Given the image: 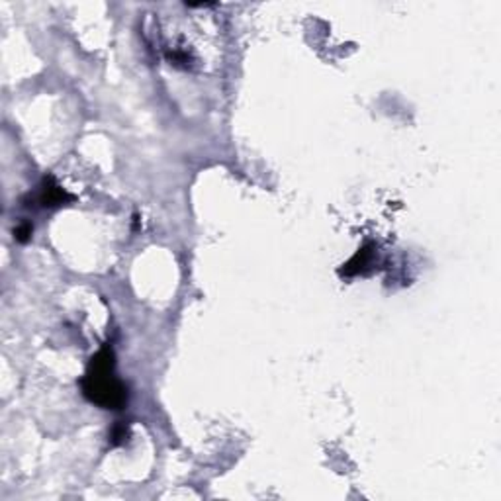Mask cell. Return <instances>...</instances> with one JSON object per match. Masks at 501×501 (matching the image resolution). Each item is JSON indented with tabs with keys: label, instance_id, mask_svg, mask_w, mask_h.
<instances>
[{
	"label": "cell",
	"instance_id": "1",
	"mask_svg": "<svg viewBox=\"0 0 501 501\" xmlns=\"http://www.w3.org/2000/svg\"><path fill=\"white\" fill-rule=\"evenodd\" d=\"M116 355L112 347H102L90 359L85 378L81 380V388L88 402L102 409H122L128 404V386L114 376Z\"/></svg>",
	"mask_w": 501,
	"mask_h": 501
},
{
	"label": "cell",
	"instance_id": "2",
	"mask_svg": "<svg viewBox=\"0 0 501 501\" xmlns=\"http://www.w3.org/2000/svg\"><path fill=\"white\" fill-rule=\"evenodd\" d=\"M29 200L36 202V206L39 208H59V206H65L67 202H71L73 196L49 174L41 180L38 192L34 196L29 194Z\"/></svg>",
	"mask_w": 501,
	"mask_h": 501
},
{
	"label": "cell",
	"instance_id": "3",
	"mask_svg": "<svg viewBox=\"0 0 501 501\" xmlns=\"http://www.w3.org/2000/svg\"><path fill=\"white\" fill-rule=\"evenodd\" d=\"M372 255H374V247L366 243L364 247H360L359 251L355 253V256L350 259L347 265H343V268L339 270L341 276H357L360 275L366 266L370 265L372 261Z\"/></svg>",
	"mask_w": 501,
	"mask_h": 501
},
{
	"label": "cell",
	"instance_id": "4",
	"mask_svg": "<svg viewBox=\"0 0 501 501\" xmlns=\"http://www.w3.org/2000/svg\"><path fill=\"white\" fill-rule=\"evenodd\" d=\"M128 437H130V427L125 425L123 421H120V423H116V425H114L112 433H110V445L112 446L125 445Z\"/></svg>",
	"mask_w": 501,
	"mask_h": 501
},
{
	"label": "cell",
	"instance_id": "5",
	"mask_svg": "<svg viewBox=\"0 0 501 501\" xmlns=\"http://www.w3.org/2000/svg\"><path fill=\"white\" fill-rule=\"evenodd\" d=\"M32 233H34V226L29 221H22L20 226L14 227V239L18 243H28L32 239Z\"/></svg>",
	"mask_w": 501,
	"mask_h": 501
}]
</instances>
